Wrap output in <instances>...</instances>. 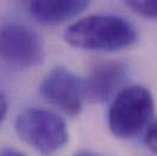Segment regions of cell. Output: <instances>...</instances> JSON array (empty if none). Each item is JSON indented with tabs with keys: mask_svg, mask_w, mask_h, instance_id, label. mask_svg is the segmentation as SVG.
I'll use <instances>...</instances> for the list:
<instances>
[{
	"mask_svg": "<svg viewBox=\"0 0 157 156\" xmlns=\"http://www.w3.org/2000/svg\"><path fill=\"white\" fill-rule=\"evenodd\" d=\"M75 156H104L99 153H95V151H89V150H82L78 151Z\"/></svg>",
	"mask_w": 157,
	"mask_h": 156,
	"instance_id": "7c38bea8",
	"label": "cell"
},
{
	"mask_svg": "<svg viewBox=\"0 0 157 156\" xmlns=\"http://www.w3.org/2000/svg\"><path fill=\"white\" fill-rule=\"evenodd\" d=\"M0 156H27L26 154L13 149V148H5L0 151Z\"/></svg>",
	"mask_w": 157,
	"mask_h": 156,
	"instance_id": "8fae6325",
	"label": "cell"
},
{
	"mask_svg": "<svg viewBox=\"0 0 157 156\" xmlns=\"http://www.w3.org/2000/svg\"><path fill=\"white\" fill-rule=\"evenodd\" d=\"M154 109V96L147 88L125 87L111 103L107 112L109 128L117 138L132 139L152 121Z\"/></svg>",
	"mask_w": 157,
	"mask_h": 156,
	"instance_id": "7a4b0ae2",
	"label": "cell"
},
{
	"mask_svg": "<svg viewBox=\"0 0 157 156\" xmlns=\"http://www.w3.org/2000/svg\"><path fill=\"white\" fill-rule=\"evenodd\" d=\"M0 56L13 67H37L45 59L44 41L34 29L26 25L6 23L0 28Z\"/></svg>",
	"mask_w": 157,
	"mask_h": 156,
	"instance_id": "277c9868",
	"label": "cell"
},
{
	"mask_svg": "<svg viewBox=\"0 0 157 156\" xmlns=\"http://www.w3.org/2000/svg\"><path fill=\"white\" fill-rule=\"evenodd\" d=\"M144 143L152 153L157 154V118L152 119L146 127Z\"/></svg>",
	"mask_w": 157,
	"mask_h": 156,
	"instance_id": "9c48e42d",
	"label": "cell"
},
{
	"mask_svg": "<svg viewBox=\"0 0 157 156\" xmlns=\"http://www.w3.org/2000/svg\"><path fill=\"white\" fill-rule=\"evenodd\" d=\"M127 6L135 14L145 17L157 20V1L156 0H132L127 1Z\"/></svg>",
	"mask_w": 157,
	"mask_h": 156,
	"instance_id": "ba28073f",
	"label": "cell"
},
{
	"mask_svg": "<svg viewBox=\"0 0 157 156\" xmlns=\"http://www.w3.org/2000/svg\"><path fill=\"white\" fill-rule=\"evenodd\" d=\"M15 131L21 140L41 156H54L68 142V129L63 118L45 109H27L15 121Z\"/></svg>",
	"mask_w": 157,
	"mask_h": 156,
	"instance_id": "3957f363",
	"label": "cell"
},
{
	"mask_svg": "<svg viewBox=\"0 0 157 156\" xmlns=\"http://www.w3.org/2000/svg\"><path fill=\"white\" fill-rule=\"evenodd\" d=\"M7 112V100L2 93H0V123L6 116Z\"/></svg>",
	"mask_w": 157,
	"mask_h": 156,
	"instance_id": "30bf717a",
	"label": "cell"
},
{
	"mask_svg": "<svg viewBox=\"0 0 157 156\" xmlns=\"http://www.w3.org/2000/svg\"><path fill=\"white\" fill-rule=\"evenodd\" d=\"M128 65L118 60H104L95 64L84 79L85 99L91 103H106L115 99L128 80Z\"/></svg>",
	"mask_w": 157,
	"mask_h": 156,
	"instance_id": "8992f818",
	"label": "cell"
},
{
	"mask_svg": "<svg viewBox=\"0 0 157 156\" xmlns=\"http://www.w3.org/2000/svg\"><path fill=\"white\" fill-rule=\"evenodd\" d=\"M90 5L86 0L73 1H31L27 10L33 20L40 25L56 26L80 15Z\"/></svg>",
	"mask_w": 157,
	"mask_h": 156,
	"instance_id": "52a82bcc",
	"label": "cell"
},
{
	"mask_svg": "<svg viewBox=\"0 0 157 156\" xmlns=\"http://www.w3.org/2000/svg\"><path fill=\"white\" fill-rule=\"evenodd\" d=\"M40 93L48 103L75 117L79 115L85 99V83L68 68L57 66L43 78Z\"/></svg>",
	"mask_w": 157,
	"mask_h": 156,
	"instance_id": "5b68a950",
	"label": "cell"
},
{
	"mask_svg": "<svg viewBox=\"0 0 157 156\" xmlns=\"http://www.w3.org/2000/svg\"><path fill=\"white\" fill-rule=\"evenodd\" d=\"M65 40L83 50L115 51L134 44L136 29L128 20L119 16L91 15L68 26Z\"/></svg>",
	"mask_w": 157,
	"mask_h": 156,
	"instance_id": "6da1fadb",
	"label": "cell"
}]
</instances>
